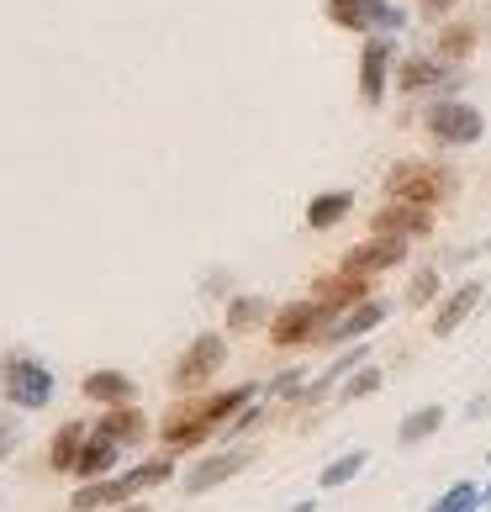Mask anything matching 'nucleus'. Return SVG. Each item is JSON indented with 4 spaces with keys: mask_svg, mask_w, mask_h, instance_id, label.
I'll return each mask as SVG.
<instances>
[{
    "mask_svg": "<svg viewBox=\"0 0 491 512\" xmlns=\"http://www.w3.org/2000/svg\"><path fill=\"white\" fill-rule=\"evenodd\" d=\"M328 16L349 32H402L407 11H396L391 0H328Z\"/></svg>",
    "mask_w": 491,
    "mask_h": 512,
    "instance_id": "obj_6",
    "label": "nucleus"
},
{
    "mask_svg": "<svg viewBox=\"0 0 491 512\" xmlns=\"http://www.w3.org/2000/svg\"><path fill=\"white\" fill-rule=\"evenodd\" d=\"M354 365H365V344H354L349 354H338V359H333V365L323 370V381H317V386H307V391H301V396H307V402H312V396H323L328 386H338V381H344V375H349Z\"/></svg>",
    "mask_w": 491,
    "mask_h": 512,
    "instance_id": "obj_23",
    "label": "nucleus"
},
{
    "mask_svg": "<svg viewBox=\"0 0 491 512\" xmlns=\"http://www.w3.org/2000/svg\"><path fill=\"white\" fill-rule=\"evenodd\" d=\"M0 386H6L11 407H22V412H37V407L53 402V370L32 354H6L0 359Z\"/></svg>",
    "mask_w": 491,
    "mask_h": 512,
    "instance_id": "obj_3",
    "label": "nucleus"
},
{
    "mask_svg": "<svg viewBox=\"0 0 491 512\" xmlns=\"http://www.w3.org/2000/svg\"><path fill=\"white\" fill-rule=\"evenodd\" d=\"M439 428H444V407H418V412H407V417H402L396 439H402V444H423L428 433H439Z\"/></svg>",
    "mask_w": 491,
    "mask_h": 512,
    "instance_id": "obj_22",
    "label": "nucleus"
},
{
    "mask_svg": "<svg viewBox=\"0 0 491 512\" xmlns=\"http://www.w3.org/2000/svg\"><path fill=\"white\" fill-rule=\"evenodd\" d=\"M249 460H254L249 449L212 454V460H201V465L191 470V476H185V491H191V497H201V491H212V486H222V481H233L238 470H249Z\"/></svg>",
    "mask_w": 491,
    "mask_h": 512,
    "instance_id": "obj_11",
    "label": "nucleus"
},
{
    "mask_svg": "<svg viewBox=\"0 0 491 512\" xmlns=\"http://www.w3.org/2000/svg\"><path fill=\"white\" fill-rule=\"evenodd\" d=\"M386 74H391V37H370L365 53H360V96H365V106H381Z\"/></svg>",
    "mask_w": 491,
    "mask_h": 512,
    "instance_id": "obj_10",
    "label": "nucleus"
},
{
    "mask_svg": "<svg viewBox=\"0 0 491 512\" xmlns=\"http://www.w3.org/2000/svg\"><path fill=\"white\" fill-rule=\"evenodd\" d=\"M486 243H491V238H486Z\"/></svg>",
    "mask_w": 491,
    "mask_h": 512,
    "instance_id": "obj_34",
    "label": "nucleus"
},
{
    "mask_svg": "<svg viewBox=\"0 0 491 512\" xmlns=\"http://www.w3.org/2000/svg\"><path fill=\"white\" fill-rule=\"evenodd\" d=\"M228 365V344H222L217 333H201L191 349L180 354V365H175V386H185V391H196V386H206L212 375Z\"/></svg>",
    "mask_w": 491,
    "mask_h": 512,
    "instance_id": "obj_8",
    "label": "nucleus"
},
{
    "mask_svg": "<svg viewBox=\"0 0 491 512\" xmlns=\"http://www.w3.org/2000/svg\"><path fill=\"white\" fill-rule=\"evenodd\" d=\"M476 307H481V280H465V286H460L455 296H449L439 312H433V333L449 338V333H455V328H460V322H465L470 312H476Z\"/></svg>",
    "mask_w": 491,
    "mask_h": 512,
    "instance_id": "obj_15",
    "label": "nucleus"
},
{
    "mask_svg": "<svg viewBox=\"0 0 491 512\" xmlns=\"http://www.w3.org/2000/svg\"><path fill=\"white\" fill-rule=\"evenodd\" d=\"M85 396L90 402H106V407H127L132 402V381L122 370H96V375H85Z\"/></svg>",
    "mask_w": 491,
    "mask_h": 512,
    "instance_id": "obj_19",
    "label": "nucleus"
},
{
    "mask_svg": "<svg viewBox=\"0 0 491 512\" xmlns=\"http://www.w3.org/2000/svg\"><path fill=\"white\" fill-rule=\"evenodd\" d=\"M433 296H439V270H418V275H412V286H407V301H412V307H428Z\"/></svg>",
    "mask_w": 491,
    "mask_h": 512,
    "instance_id": "obj_28",
    "label": "nucleus"
},
{
    "mask_svg": "<svg viewBox=\"0 0 491 512\" xmlns=\"http://www.w3.org/2000/svg\"><path fill=\"white\" fill-rule=\"evenodd\" d=\"M96 433H106V439H117V444H138L143 433H148V417L138 407H111L101 423H96Z\"/></svg>",
    "mask_w": 491,
    "mask_h": 512,
    "instance_id": "obj_18",
    "label": "nucleus"
},
{
    "mask_svg": "<svg viewBox=\"0 0 491 512\" xmlns=\"http://www.w3.org/2000/svg\"><path fill=\"white\" fill-rule=\"evenodd\" d=\"M291 512H317V507H312V502H296V507H291Z\"/></svg>",
    "mask_w": 491,
    "mask_h": 512,
    "instance_id": "obj_31",
    "label": "nucleus"
},
{
    "mask_svg": "<svg viewBox=\"0 0 491 512\" xmlns=\"http://www.w3.org/2000/svg\"><path fill=\"white\" fill-rule=\"evenodd\" d=\"M317 301H323L328 312H349V307H360V301H370V296H365V275H354V270L328 275L323 286H317Z\"/></svg>",
    "mask_w": 491,
    "mask_h": 512,
    "instance_id": "obj_14",
    "label": "nucleus"
},
{
    "mask_svg": "<svg viewBox=\"0 0 491 512\" xmlns=\"http://www.w3.org/2000/svg\"><path fill=\"white\" fill-rule=\"evenodd\" d=\"M449 80H455V74H449L439 59H423V53H418V59H407V64H402V74H396V85H402L407 96H423V90H439V85H449Z\"/></svg>",
    "mask_w": 491,
    "mask_h": 512,
    "instance_id": "obj_16",
    "label": "nucleus"
},
{
    "mask_svg": "<svg viewBox=\"0 0 491 512\" xmlns=\"http://www.w3.org/2000/svg\"><path fill=\"white\" fill-rule=\"evenodd\" d=\"M365 460H370L365 449H349V454H338V460L323 470V486H328V491H333V486H349V481L365 470Z\"/></svg>",
    "mask_w": 491,
    "mask_h": 512,
    "instance_id": "obj_26",
    "label": "nucleus"
},
{
    "mask_svg": "<svg viewBox=\"0 0 491 512\" xmlns=\"http://www.w3.org/2000/svg\"><path fill=\"white\" fill-rule=\"evenodd\" d=\"M486 497H491V486H486Z\"/></svg>",
    "mask_w": 491,
    "mask_h": 512,
    "instance_id": "obj_33",
    "label": "nucleus"
},
{
    "mask_svg": "<svg viewBox=\"0 0 491 512\" xmlns=\"http://www.w3.org/2000/svg\"><path fill=\"white\" fill-rule=\"evenodd\" d=\"M386 191L391 201H407V206H433L449 196V169L439 164H423V159H402L386 175Z\"/></svg>",
    "mask_w": 491,
    "mask_h": 512,
    "instance_id": "obj_5",
    "label": "nucleus"
},
{
    "mask_svg": "<svg viewBox=\"0 0 491 512\" xmlns=\"http://www.w3.org/2000/svg\"><path fill=\"white\" fill-rule=\"evenodd\" d=\"M169 460H148V465H138V470H127V476H111V481H85L80 491H74V512H96V507H111V502H132L138 491H148V486H164L169 481Z\"/></svg>",
    "mask_w": 491,
    "mask_h": 512,
    "instance_id": "obj_2",
    "label": "nucleus"
},
{
    "mask_svg": "<svg viewBox=\"0 0 491 512\" xmlns=\"http://www.w3.org/2000/svg\"><path fill=\"white\" fill-rule=\"evenodd\" d=\"M402 259H407V238L375 233L370 243H360V249H349V254H344V270H354V275H375V270H396Z\"/></svg>",
    "mask_w": 491,
    "mask_h": 512,
    "instance_id": "obj_9",
    "label": "nucleus"
},
{
    "mask_svg": "<svg viewBox=\"0 0 491 512\" xmlns=\"http://www.w3.org/2000/svg\"><path fill=\"white\" fill-rule=\"evenodd\" d=\"M381 322H386V307H381V301H360V307H349L323 338H328V344H354V338H365L370 328H381Z\"/></svg>",
    "mask_w": 491,
    "mask_h": 512,
    "instance_id": "obj_13",
    "label": "nucleus"
},
{
    "mask_svg": "<svg viewBox=\"0 0 491 512\" xmlns=\"http://www.w3.org/2000/svg\"><path fill=\"white\" fill-rule=\"evenodd\" d=\"M349 206H354V196L349 191H323V196H312V206H307V227H338L349 217Z\"/></svg>",
    "mask_w": 491,
    "mask_h": 512,
    "instance_id": "obj_21",
    "label": "nucleus"
},
{
    "mask_svg": "<svg viewBox=\"0 0 491 512\" xmlns=\"http://www.w3.org/2000/svg\"><path fill=\"white\" fill-rule=\"evenodd\" d=\"M375 386H381V370H360V375H349V386H344L338 402H360V396H370Z\"/></svg>",
    "mask_w": 491,
    "mask_h": 512,
    "instance_id": "obj_29",
    "label": "nucleus"
},
{
    "mask_svg": "<svg viewBox=\"0 0 491 512\" xmlns=\"http://www.w3.org/2000/svg\"><path fill=\"white\" fill-rule=\"evenodd\" d=\"M449 6H455V0H423V11H433V16H444Z\"/></svg>",
    "mask_w": 491,
    "mask_h": 512,
    "instance_id": "obj_30",
    "label": "nucleus"
},
{
    "mask_svg": "<svg viewBox=\"0 0 491 512\" xmlns=\"http://www.w3.org/2000/svg\"><path fill=\"white\" fill-rule=\"evenodd\" d=\"M127 512H148V507H138V502H127Z\"/></svg>",
    "mask_w": 491,
    "mask_h": 512,
    "instance_id": "obj_32",
    "label": "nucleus"
},
{
    "mask_svg": "<svg viewBox=\"0 0 491 512\" xmlns=\"http://www.w3.org/2000/svg\"><path fill=\"white\" fill-rule=\"evenodd\" d=\"M264 317H270V307H264L259 296H238V301H228V328H233V333H249V328H259Z\"/></svg>",
    "mask_w": 491,
    "mask_h": 512,
    "instance_id": "obj_24",
    "label": "nucleus"
},
{
    "mask_svg": "<svg viewBox=\"0 0 491 512\" xmlns=\"http://www.w3.org/2000/svg\"><path fill=\"white\" fill-rule=\"evenodd\" d=\"M470 48H476V27H470V22H449L439 32V53H444V59H465Z\"/></svg>",
    "mask_w": 491,
    "mask_h": 512,
    "instance_id": "obj_27",
    "label": "nucleus"
},
{
    "mask_svg": "<svg viewBox=\"0 0 491 512\" xmlns=\"http://www.w3.org/2000/svg\"><path fill=\"white\" fill-rule=\"evenodd\" d=\"M323 317H328L323 301H291V307H280L270 317V344H280V349L307 344V338H317V328H323Z\"/></svg>",
    "mask_w": 491,
    "mask_h": 512,
    "instance_id": "obj_7",
    "label": "nucleus"
},
{
    "mask_svg": "<svg viewBox=\"0 0 491 512\" xmlns=\"http://www.w3.org/2000/svg\"><path fill=\"white\" fill-rule=\"evenodd\" d=\"M481 497H486V491H481L476 481H455L439 502H433V512H476V507H481Z\"/></svg>",
    "mask_w": 491,
    "mask_h": 512,
    "instance_id": "obj_25",
    "label": "nucleus"
},
{
    "mask_svg": "<svg viewBox=\"0 0 491 512\" xmlns=\"http://www.w3.org/2000/svg\"><path fill=\"white\" fill-rule=\"evenodd\" d=\"M428 206H407V201H391L375 212V233H386V238H418L428 233Z\"/></svg>",
    "mask_w": 491,
    "mask_h": 512,
    "instance_id": "obj_12",
    "label": "nucleus"
},
{
    "mask_svg": "<svg viewBox=\"0 0 491 512\" xmlns=\"http://www.w3.org/2000/svg\"><path fill=\"white\" fill-rule=\"evenodd\" d=\"M117 454H122V444H117V439H106V433L90 428V444H85V454H80V465H74V476H85V481L106 476V470L117 465Z\"/></svg>",
    "mask_w": 491,
    "mask_h": 512,
    "instance_id": "obj_17",
    "label": "nucleus"
},
{
    "mask_svg": "<svg viewBox=\"0 0 491 512\" xmlns=\"http://www.w3.org/2000/svg\"><path fill=\"white\" fill-rule=\"evenodd\" d=\"M423 127L433 132V143H444V148H470V143H481L486 138V117L470 101H455V96H439L428 106V117Z\"/></svg>",
    "mask_w": 491,
    "mask_h": 512,
    "instance_id": "obj_4",
    "label": "nucleus"
},
{
    "mask_svg": "<svg viewBox=\"0 0 491 512\" xmlns=\"http://www.w3.org/2000/svg\"><path fill=\"white\" fill-rule=\"evenodd\" d=\"M254 402V386H233V391H222V396H196V402H185L164 417V444L169 449H191L201 444L206 433H217V428H228L233 417Z\"/></svg>",
    "mask_w": 491,
    "mask_h": 512,
    "instance_id": "obj_1",
    "label": "nucleus"
},
{
    "mask_svg": "<svg viewBox=\"0 0 491 512\" xmlns=\"http://www.w3.org/2000/svg\"><path fill=\"white\" fill-rule=\"evenodd\" d=\"M85 444H90V428L85 423H64L59 439H53V449H48V465L53 470H74V465H80V454H85Z\"/></svg>",
    "mask_w": 491,
    "mask_h": 512,
    "instance_id": "obj_20",
    "label": "nucleus"
}]
</instances>
